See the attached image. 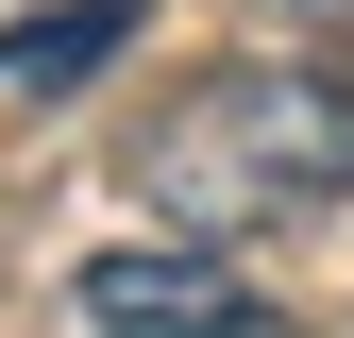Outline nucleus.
I'll use <instances>...</instances> for the list:
<instances>
[{
	"label": "nucleus",
	"instance_id": "obj_4",
	"mask_svg": "<svg viewBox=\"0 0 354 338\" xmlns=\"http://www.w3.org/2000/svg\"><path fill=\"white\" fill-rule=\"evenodd\" d=\"M253 17H321V34H354V0H253Z\"/></svg>",
	"mask_w": 354,
	"mask_h": 338
},
{
	"label": "nucleus",
	"instance_id": "obj_3",
	"mask_svg": "<svg viewBox=\"0 0 354 338\" xmlns=\"http://www.w3.org/2000/svg\"><path fill=\"white\" fill-rule=\"evenodd\" d=\"M152 0H51L34 34H0V102H68V84H102L118 51H136Z\"/></svg>",
	"mask_w": 354,
	"mask_h": 338
},
{
	"label": "nucleus",
	"instance_id": "obj_2",
	"mask_svg": "<svg viewBox=\"0 0 354 338\" xmlns=\"http://www.w3.org/2000/svg\"><path fill=\"white\" fill-rule=\"evenodd\" d=\"M68 305H84V338H287L219 271V237H118V254L68 271Z\"/></svg>",
	"mask_w": 354,
	"mask_h": 338
},
{
	"label": "nucleus",
	"instance_id": "obj_1",
	"mask_svg": "<svg viewBox=\"0 0 354 338\" xmlns=\"http://www.w3.org/2000/svg\"><path fill=\"white\" fill-rule=\"evenodd\" d=\"M136 186L169 237H270V220L354 203V68L337 51H236V68L169 84L136 136Z\"/></svg>",
	"mask_w": 354,
	"mask_h": 338
}]
</instances>
